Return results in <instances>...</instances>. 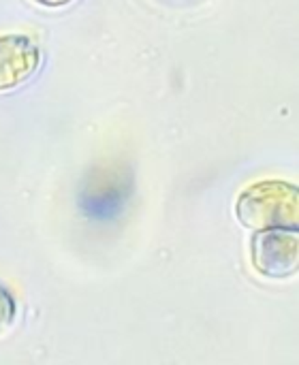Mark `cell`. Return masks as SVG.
<instances>
[{
	"label": "cell",
	"instance_id": "6da1fadb",
	"mask_svg": "<svg viewBox=\"0 0 299 365\" xmlns=\"http://www.w3.org/2000/svg\"><path fill=\"white\" fill-rule=\"evenodd\" d=\"M238 220L253 231L298 229V186L280 180H263L248 186L235 203Z\"/></svg>",
	"mask_w": 299,
	"mask_h": 365
},
{
	"label": "cell",
	"instance_id": "277c9868",
	"mask_svg": "<svg viewBox=\"0 0 299 365\" xmlns=\"http://www.w3.org/2000/svg\"><path fill=\"white\" fill-rule=\"evenodd\" d=\"M41 66V49L26 34H0V92L26 83Z\"/></svg>",
	"mask_w": 299,
	"mask_h": 365
},
{
	"label": "cell",
	"instance_id": "5b68a950",
	"mask_svg": "<svg viewBox=\"0 0 299 365\" xmlns=\"http://www.w3.org/2000/svg\"><path fill=\"white\" fill-rule=\"evenodd\" d=\"M15 314H17V306H15V299L13 295L0 284V334L6 331L13 321H15Z\"/></svg>",
	"mask_w": 299,
	"mask_h": 365
},
{
	"label": "cell",
	"instance_id": "7a4b0ae2",
	"mask_svg": "<svg viewBox=\"0 0 299 365\" xmlns=\"http://www.w3.org/2000/svg\"><path fill=\"white\" fill-rule=\"evenodd\" d=\"M253 265L272 280H285L299 267L298 229H265L253 235Z\"/></svg>",
	"mask_w": 299,
	"mask_h": 365
},
{
	"label": "cell",
	"instance_id": "8992f818",
	"mask_svg": "<svg viewBox=\"0 0 299 365\" xmlns=\"http://www.w3.org/2000/svg\"><path fill=\"white\" fill-rule=\"evenodd\" d=\"M34 2L41 4V6H47V9H60V6L71 4L73 0H34Z\"/></svg>",
	"mask_w": 299,
	"mask_h": 365
},
{
	"label": "cell",
	"instance_id": "3957f363",
	"mask_svg": "<svg viewBox=\"0 0 299 365\" xmlns=\"http://www.w3.org/2000/svg\"><path fill=\"white\" fill-rule=\"evenodd\" d=\"M133 192V182L128 173L120 171H98L96 175L88 178L81 192H79V210L83 216L92 220H116Z\"/></svg>",
	"mask_w": 299,
	"mask_h": 365
}]
</instances>
